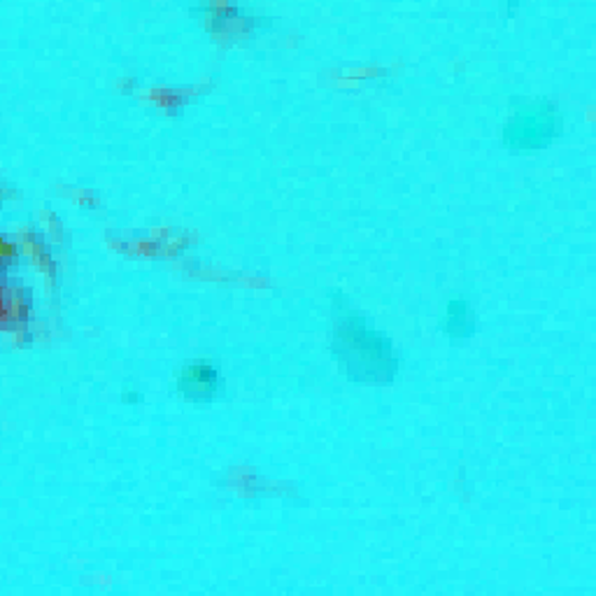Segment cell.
<instances>
[{
    "label": "cell",
    "instance_id": "cell-2",
    "mask_svg": "<svg viewBox=\"0 0 596 596\" xmlns=\"http://www.w3.org/2000/svg\"><path fill=\"white\" fill-rule=\"evenodd\" d=\"M561 133V114L550 100H532L510 117L503 141L513 151H538Z\"/></svg>",
    "mask_w": 596,
    "mask_h": 596
},
{
    "label": "cell",
    "instance_id": "cell-3",
    "mask_svg": "<svg viewBox=\"0 0 596 596\" xmlns=\"http://www.w3.org/2000/svg\"><path fill=\"white\" fill-rule=\"evenodd\" d=\"M221 387H224V380H221V373L215 364L210 362H194L178 376V389L180 394L186 401H212Z\"/></svg>",
    "mask_w": 596,
    "mask_h": 596
},
{
    "label": "cell",
    "instance_id": "cell-1",
    "mask_svg": "<svg viewBox=\"0 0 596 596\" xmlns=\"http://www.w3.org/2000/svg\"><path fill=\"white\" fill-rule=\"evenodd\" d=\"M336 356L354 380L389 382L399 370V356L391 340L373 331L366 319L352 311L338 317Z\"/></svg>",
    "mask_w": 596,
    "mask_h": 596
},
{
    "label": "cell",
    "instance_id": "cell-5",
    "mask_svg": "<svg viewBox=\"0 0 596 596\" xmlns=\"http://www.w3.org/2000/svg\"><path fill=\"white\" fill-rule=\"evenodd\" d=\"M124 401L126 403H138V401H143V397L135 394V391H133V394H124Z\"/></svg>",
    "mask_w": 596,
    "mask_h": 596
},
{
    "label": "cell",
    "instance_id": "cell-4",
    "mask_svg": "<svg viewBox=\"0 0 596 596\" xmlns=\"http://www.w3.org/2000/svg\"><path fill=\"white\" fill-rule=\"evenodd\" d=\"M478 319L471 308V303L464 299H452L448 303V313L442 317V331L452 338H469L475 333Z\"/></svg>",
    "mask_w": 596,
    "mask_h": 596
}]
</instances>
